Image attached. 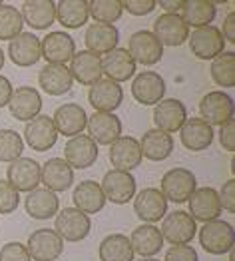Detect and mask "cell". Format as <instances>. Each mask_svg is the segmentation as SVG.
I'll return each mask as SVG.
<instances>
[{"label":"cell","mask_w":235,"mask_h":261,"mask_svg":"<svg viewBox=\"0 0 235 261\" xmlns=\"http://www.w3.org/2000/svg\"><path fill=\"white\" fill-rule=\"evenodd\" d=\"M199 243L212 255L227 253L229 249H233L235 243L233 225L223 219H214V221L203 223V227L199 229Z\"/></svg>","instance_id":"1"},{"label":"cell","mask_w":235,"mask_h":261,"mask_svg":"<svg viewBox=\"0 0 235 261\" xmlns=\"http://www.w3.org/2000/svg\"><path fill=\"white\" fill-rule=\"evenodd\" d=\"M197 190V179L188 168H171L162 177V194L168 201L184 203Z\"/></svg>","instance_id":"2"},{"label":"cell","mask_w":235,"mask_h":261,"mask_svg":"<svg viewBox=\"0 0 235 261\" xmlns=\"http://www.w3.org/2000/svg\"><path fill=\"white\" fill-rule=\"evenodd\" d=\"M233 98L221 90L207 92L201 102H199V112H201V120H205L212 128L214 126H223L229 120H233Z\"/></svg>","instance_id":"3"},{"label":"cell","mask_w":235,"mask_h":261,"mask_svg":"<svg viewBox=\"0 0 235 261\" xmlns=\"http://www.w3.org/2000/svg\"><path fill=\"white\" fill-rule=\"evenodd\" d=\"M92 229V221L90 218L82 214L76 207H64L62 212L56 214V221H54V231L62 238L64 241H82L88 238Z\"/></svg>","instance_id":"4"},{"label":"cell","mask_w":235,"mask_h":261,"mask_svg":"<svg viewBox=\"0 0 235 261\" xmlns=\"http://www.w3.org/2000/svg\"><path fill=\"white\" fill-rule=\"evenodd\" d=\"M188 40H190L192 54L199 60H214L215 56L225 52V38L221 30L212 24L203 28H195V32H192Z\"/></svg>","instance_id":"5"},{"label":"cell","mask_w":235,"mask_h":261,"mask_svg":"<svg viewBox=\"0 0 235 261\" xmlns=\"http://www.w3.org/2000/svg\"><path fill=\"white\" fill-rule=\"evenodd\" d=\"M40 164L32 158H18L16 162H12L6 170V181L20 194L26 192L30 194L32 190L38 188L40 184Z\"/></svg>","instance_id":"6"},{"label":"cell","mask_w":235,"mask_h":261,"mask_svg":"<svg viewBox=\"0 0 235 261\" xmlns=\"http://www.w3.org/2000/svg\"><path fill=\"white\" fill-rule=\"evenodd\" d=\"M126 50L129 52L132 60L136 64H142V66L158 64L162 60V56H164V46L148 30H140V32L132 34Z\"/></svg>","instance_id":"7"},{"label":"cell","mask_w":235,"mask_h":261,"mask_svg":"<svg viewBox=\"0 0 235 261\" xmlns=\"http://www.w3.org/2000/svg\"><path fill=\"white\" fill-rule=\"evenodd\" d=\"M28 253L30 259L56 261L64 251V240L54 229H36L28 238Z\"/></svg>","instance_id":"8"},{"label":"cell","mask_w":235,"mask_h":261,"mask_svg":"<svg viewBox=\"0 0 235 261\" xmlns=\"http://www.w3.org/2000/svg\"><path fill=\"white\" fill-rule=\"evenodd\" d=\"M162 238L168 240L171 245H190L197 233V225L188 212H173L164 218L162 223Z\"/></svg>","instance_id":"9"},{"label":"cell","mask_w":235,"mask_h":261,"mask_svg":"<svg viewBox=\"0 0 235 261\" xmlns=\"http://www.w3.org/2000/svg\"><path fill=\"white\" fill-rule=\"evenodd\" d=\"M66 164L74 170H86L92 168L98 160V144L90 136H74L66 142L64 146Z\"/></svg>","instance_id":"10"},{"label":"cell","mask_w":235,"mask_h":261,"mask_svg":"<svg viewBox=\"0 0 235 261\" xmlns=\"http://www.w3.org/2000/svg\"><path fill=\"white\" fill-rule=\"evenodd\" d=\"M106 201L112 203H128L132 197L136 196V177L129 172H120V170H110L102 184H100Z\"/></svg>","instance_id":"11"},{"label":"cell","mask_w":235,"mask_h":261,"mask_svg":"<svg viewBox=\"0 0 235 261\" xmlns=\"http://www.w3.org/2000/svg\"><path fill=\"white\" fill-rule=\"evenodd\" d=\"M142 150L140 142L132 136H120L112 146H110V162L114 170L120 172H132L140 168L142 164Z\"/></svg>","instance_id":"12"},{"label":"cell","mask_w":235,"mask_h":261,"mask_svg":"<svg viewBox=\"0 0 235 261\" xmlns=\"http://www.w3.org/2000/svg\"><path fill=\"white\" fill-rule=\"evenodd\" d=\"M24 138H26V144L34 152H48L50 148H54V144L58 140V132L54 128L52 118L40 114L26 124Z\"/></svg>","instance_id":"13"},{"label":"cell","mask_w":235,"mask_h":261,"mask_svg":"<svg viewBox=\"0 0 235 261\" xmlns=\"http://www.w3.org/2000/svg\"><path fill=\"white\" fill-rule=\"evenodd\" d=\"M166 82L158 72H140L132 82V96L144 106H155L164 100Z\"/></svg>","instance_id":"14"},{"label":"cell","mask_w":235,"mask_h":261,"mask_svg":"<svg viewBox=\"0 0 235 261\" xmlns=\"http://www.w3.org/2000/svg\"><path fill=\"white\" fill-rule=\"evenodd\" d=\"M88 136L98 146H112L122 136V120L116 114L96 112L92 118H88Z\"/></svg>","instance_id":"15"},{"label":"cell","mask_w":235,"mask_h":261,"mask_svg":"<svg viewBox=\"0 0 235 261\" xmlns=\"http://www.w3.org/2000/svg\"><path fill=\"white\" fill-rule=\"evenodd\" d=\"M134 212L142 221L155 223L168 214V199L158 188H144L134 199Z\"/></svg>","instance_id":"16"},{"label":"cell","mask_w":235,"mask_h":261,"mask_svg":"<svg viewBox=\"0 0 235 261\" xmlns=\"http://www.w3.org/2000/svg\"><path fill=\"white\" fill-rule=\"evenodd\" d=\"M40 48H42V58L48 64L66 66V62H70L72 56L76 54L74 38L68 36L66 32H60V30H54L46 38H42Z\"/></svg>","instance_id":"17"},{"label":"cell","mask_w":235,"mask_h":261,"mask_svg":"<svg viewBox=\"0 0 235 261\" xmlns=\"http://www.w3.org/2000/svg\"><path fill=\"white\" fill-rule=\"evenodd\" d=\"M190 201V216L193 221H214L221 216V203H219V194L215 188H197L192 194Z\"/></svg>","instance_id":"18"},{"label":"cell","mask_w":235,"mask_h":261,"mask_svg":"<svg viewBox=\"0 0 235 261\" xmlns=\"http://www.w3.org/2000/svg\"><path fill=\"white\" fill-rule=\"evenodd\" d=\"M151 34L162 46H181L190 38V26L181 20L179 14H162L153 22Z\"/></svg>","instance_id":"19"},{"label":"cell","mask_w":235,"mask_h":261,"mask_svg":"<svg viewBox=\"0 0 235 261\" xmlns=\"http://www.w3.org/2000/svg\"><path fill=\"white\" fill-rule=\"evenodd\" d=\"M68 70L72 80L80 82L82 86H94L98 80H102V58L88 50H80L72 56Z\"/></svg>","instance_id":"20"},{"label":"cell","mask_w":235,"mask_h":261,"mask_svg":"<svg viewBox=\"0 0 235 261\" xmlns=\"http://www.w3.org/2000/svg\"><path fill=\"white\" fill-rule=\"evenodd\" d=\"M8 110L10 114L20 120V122H30L34 120L36 116H40V110H42V98L38 94L36 88H30V86H22L16 88L12 92V98L8 102Z\"/></svg>","instance_id":"21"},{"label":"cell","mask_w":235,"mask_h":261,"mask_svg":"<svg viewBox=\"0 0 235 261\" xmlns=\"http://www.w3.org/2000/svg\"><path fill=\"white\" fill-rule=\"evenodd\" d=\"M8 56L10 60L20 68L34 66L42 58V48L40 38L34 36L32 32H20L16 38H12L8 44Z\"/></svg>","instance_id":"22"},{"label":"cell","mask_w":235,"mask_h":261,"mask_svg":"<svg viewBox=\"0 0 235 261\" xmlns=\"http://www.w3.org/2000/svg\"><path fill=\"white\" fill-rule=\"evenodd\" d=\"M88 100L90 106L96 112H108L112 114L114 110H118L124 102V90L120 84L112 82V80H98L88 92Z\"/></svg>","instance_id":"23"},{"label":"cell","mask_w":235,"mask_h":261,"mask_svg":"<svg viewBox=\"0 0 235 261\" xmlns=\"http://www.w3.org/2000/svg\"><path fill=\"white\" fill-rule=\"evenodd\" d=\"M188 120V108L184 102L175 100V98H168L162 100L160 104H155L153 108V122L155 128L162 132H177Z\"/></svg>","instance_id":"24"},{"label":"cell","mask_w":235,"mask_h":261,"mask_svg":"<svg viewBox=\"0 0 235 261\" xmlns=\"http://www.w3.org/2000/svg\"><path fill=\"white\" fill-rule=\"evenodd\" d=\"M40 184L54 194L66 192L74 184V170L66 164L64 158H52L40 168Z\"/></svg>","instance_id":"25"},{"label":"cell","mask_w":235,"mask_h":261,"mask_svg":"<svg viewBox=\"0 0 235 261\" xmlns=\"http://www.w3.org/2000/svg\"><path fill=\"white\" fill-rule=\"evenodd\" d=\"M52 122H54V128L58 134L74 138V136H80L84 132L86 124H88V114L80 104L70 102V104H64L54 112Z\"/></svg>","instance_id":"26"},{"label":"cell","mask_w":235,"mask_h":261,"mask_svg":"<svg viewBox=\"0 0 235 261\" xmlns=\"http://www.w3.org/2000/svg\"><path fill=\"white\" fill-rule=\"evenodd\" d=\"M214 128L201 118H188L179 128L181 144L192 152H203L214 144Z\"/></svg>","instance_id":"27"},{"label":"cell","mask_w":235,"mask_h":261,"mask_svg":"<svg viewBox=\"0 0 235 261\" xmlns=\"http://www.w3.org/2000/svg\"><path fill=\"white\" fill-rule=\"evenodd\" d=\"M102 74H106L108 80L120 84L128 82L136 74V62L132 60L129 52L126 48H116L112 52L104 54L102 58Z\"/></svg>","instance_id":"28"},{"label":"cell","mask_w":235,"mask_h":261,"mask_svg":"<svg viewBox=\"0 0 235 261\" xmlns=\"http://www.w3.org/2000/svg\"><path fill=\"white\" fill-rule=\"evenodd\" d=\"M86 46H88V52L92 54H108L112 50L118 48V40H120V32L114 24H100V22H94L88 26L84 34Z\"/></svg>","instance_id":"29"},{"label":"cell","mask_w":235,"mask_h":261,"mask_svg":"<svg viewBox=\"0 0 235 261\" xmlns=\"http://www.w3.org/2000/svg\"><path fill=\"white\" fill-rule=\"evenodd\" d=\"M138 142H140L142 158H148L151 162H164L173 152V136L158 128L148 130Z\"/></svg>","instance_id":"30"},{"label":"cell","mask_w":235,"mask_h":261,"mask_svg":"<svg viewBox=\"0 0 235 261\" xmlns=\"http://www.w3.org/2000/svg\"><path fill=\"white\" fill-rule=\"evenodd\" d=\"M20 16L24 24L34 30H46L56 20V4L52 0H26L22 4Z\"/></svg>","instance_id":"31"},{"label":"cell","mask_w":235,"mask_h":261,"mask_svg":"<svg viewBox=\"0 0 235 261\" xmlns=\"http://www.w3.org/2000/svg\"><path fill=\"white\" fill-rule=\"evenodd\" d=\"M24 207H26V214L32 219H50L58 214V207H60V199L54 192L50 190H32L26 199H24Z\"/></svg>","instance_id":"32"},{"label":"cell","mask_w":235,"mask_h":261,"mask_svg":"<svg viewBox=\"0 0 235 261\" xmlns=\"http://www.w3.org/2000/svg\"><path fill=\"white\" fill-rule=\"evenodd\" d=\"M74 205L76 210H80L82 214H98L104 210L106 205V197H104V192L100 188V184L92 181V179H86V181H80L76 188H74Z\"/></svg>","instance_id":"33"},{"label":"cell","mask_w":235,"mask_h":261,"mask_svg":"<svg viewBox=\"0 0 235 261\" xmlns=\"http://www.w3.org/2000/svg\"><path fill=\"white\" fill-rule=\"evenodd\" d=\"M129 245H132L134 253H140L142 257H153L164 247V238H162V231L155 225L144 223V225H140L132 231Z\"/></svg>","instance_id":"34"},{"label":"cell","mask_w":235,"mask_h":261,"mask_svg":"<svg viewBox=\"0 0 235 261\" xmlns=\"http://www.w3.org/2000/svg\"><path fill=\"white\" fill-rule=\"evenodd\" d=\"M38 84L50 96H62L66 92H70L74 80H72V74L66 66L46 64L38 74Z\"/></svg>","instance_id":"35"},{"label":"cell","mask_w":235,"mask_h":261,"mask_svg":"<svg viewBox=\"0 0 235 261\" xmlns=\"http://www.w3.org/2000/svg\"><path fill=\"white\" fill-rule=\"evenodd\" d=\"M177 14L188 26L203 28L214 22L217 8H215V2L212 0H181V8Z\"/></svg>","instance_id":"36"},{"label":"cell","mask_w":235,"mask_h":261,"mask_svg":"<svg viewBox=\"0 0 235 261\" xmlns=\"http://www.w3.org/2000/svg\"><path fill=\"white\" fill-rule=\"evenodd\" d=\"M90 18L88 0H62L56 4V20L64 28H80Z\"/></svg>","instance_id":"37"},{"label":"cell","mask_w":235,"mask_h":261,"mask_svg":"<svg viewBox=\"0 0 235 261\" xmlns=\"http://www.w3.org/2000/svg\"><path fill=\"white\" fill-rule=\"evenodd\" d=\"M100 261H134V249L129 240L122 233H112L100 243Z\"/></svg>","instance_id":"38"},{"label":"cell","mask_w":235,"mask_h":261,"mask_svg":"<svg viewBox=\"0 0 235 261\" xmlns=\"http://www.w3.org/2000/svg\"><path fill=\"white\" fill-rule=\"evenodd\" d=\"M212 80L221 88L235 86V52H221L212 62Z\"/></svg>","instance_id":"39"},{"label":"cell","mask_w":235,"mask_h":261,"mask_svg":"<svg viewBox=\"0 0 235 261\" xmlns=\"http://www.w3.org/2000/svg\"><path fill=\"white\" fill-rule=\"evenodd\" d=\"M24 20L20 10L12 4H0V40H12L22 32Z\"/></svg>","instance_id":"40"},{"label":"cell","mask_w":235,"mask_h":261,"mask_svg":"<svg viewBox=\"0 0 235 261\" xmlns=\"http://www.w3.org/2000/svg\"><path fill=\"white\" fill-rule=\"evenodd\" d=\"M90 6V16L94 18V22L100 24H114L116 20H120L124 8H122V0H92L88 2Z\"/></svg>","instance_id":"41"},{"label":"cell","mask_w":235,"mask_h":261,"mask_svg":"<svg viewBox=\"0 0 235 261\" xmlns=\"http://www.w3.org/2000/svg\"><path fill=\"white\" fill-rule=\"evenodd\" d=\"M24 152V142L22 136L14 130H0V162L12 164Z\"/></svg>","instance_id":"42"},{"label":"cell","mask_w":235,"mask_h":261,"mask_svg":"<svg viewBox=\"0 0 235 261\" xmlns=\"http://www.w3.org/2000/svg\"><path fill=\"white\" fill-rule=\"evenodd\" d=\"M18 203H20V194L6 179H0V216L14 214L18 210Z\"/></svg>","instance_id":"43"},{"label":"cell","mask_w":235,"mask_h":261,"mask_svg":"<svg viewBox=\"0 0 235 261\" xmlns=\"http://www.w3.org/2000/svg\"><path fill=\"white\" fill-rule=\"evenodd\" d=\"M0 261H32L28 247L20 241H10L0 247Z\"/></svg>","instance_id":"44"},{"label":"cell","mask_w":235,"mask_h":261,"mask_svg":"<svg viewBox=\"0 0 235 261\" xmlns=\"http://www.w3.org/2000/svg\"><path fill=\"white\" fill-rule=\"evenodd\" d=\"M155 6H158L155 0H124L122 2V8L134 16H146L155 10Z\"/></svg>","instance_id":"45"},{"label":"cell","mask_w":235,"mask_h":261,"mask_svg":"<svg viewBox=\"0 0 235 261\" xmlns=\"http://www.w3.org/2000/svg\"><path fill=\"white\" fill-rule=\"evenodd\" d=\"M164 261H199V257L192 245H173L166 251Z\"/></svg>","instance_id":"46"},{"label":"cell","mask_w":235,"mask_h":261,"mask_svg":"<svg viewBox=\"0 0 235 261\" xmlns=\"http://www.w3.org/2000/svg\"><path fill=\"white\" fill-rule=\"evenodd\" d=\"M219 194V203H221V210H227L229 214H235V179L231 177L229 181L223 184L221 192Z\"/></svg>","instance_id":"47"},{"label":"cell","mask_w":235,"mask_h":261,"mask_svg":"<svg viewBox=\"0 0 235 261\" xmlns=\"http://www.w3.org/2000/svg\"><path fill=\"white\" fill-rule=\"evenodd\" d=\"M219 144L225 152H235V120H229L219 128Z\"/></svg>","instance_id":"48"},{"label":"cell","mask_w":235,"mask_h":261,"mask_svg":"<svg viewBox=\"0 0 235 261\" xmlns=\"http://www.w3.org/2000/svg\"><path fill=\"white\" fill-rule=\"evenodd\" d=\"M221 34H223V38H225V42H231L235 44V12L231 10L227 16H225V20H223V30H221Z\"/></svg>","instance_id":"49"},{"label":"cell","mask_w":235,"mask_h":261,"mask_svg":"<svg viewBox=\"0 0 235 261\" xmlns=\"http://www.w3.org/2000/svg\"><path fill=\"white\" fill-rule=\"evenodd\" d=\"M12 92H14V90H12L10 80L0 74V108L8 106V102H10V98H12Z\"/></svg>","instance_id":"50"},{"label":"cell","mask_w":235,"mask_h":261,"mask_svg":"<svg viewBox=\"0 0 235 261\" xmlns=\"http://www.w3.org/2000/svg\"><path fill=\"white\" fill-rule=\"evenodd\" d=\"M160 6L166 10V14H177L181 8V0H160Z\"/></svg>","instance_id":"51"},{"label":"cell","mask_w":235,"mask_h":261,"mask_svg":"<svg viewBox=\"0 0 235 261\" xmlns=\"http://www.w3.org/2000/svg\"><path fill=\"white\" fill-rule=\"evenodd\" d=\"M2 66H4V52H2V48H0V70H2Z\"/></svg>","instance_id":"52"},{"label":"cell","mask_w":235,"mask_h":261,"mask_svg":"<svg viewBox=\"0 0 235 261\" xmlns=\"http://www.w3.org/2000/svg\"><path fill=\"white\" fill-rule=\"evenodd\" d=\"M227 253H229V261H235V251H233V249H229Z\"/></svg>","instance_id":"53"},{"label":"cell","mask_w":235,"mask_h":261,"mask_svg":"<svg viewBox=\"0 0 235 261\" xmlns=\"http://www.w3.org/2000/svg\"><path fill=\"white\" fill-rule=\"evenodd\" d=\"M140 261H158V259H153V257H142Z\"/></svg>","instance_id":"54"},{"label":"cell","mask_w":235,"mask_h":261,"mask_svg":"<svg viewBox=\"0 0 235 261\" xmlns=\"http://www.w3.org/2000/svg\"><path fill=\"white\" fill-rule=\"evenodd\" d=\"M0 4H2V2H0Z\"/></svg>","instance_id":"55"}]
</instances>
